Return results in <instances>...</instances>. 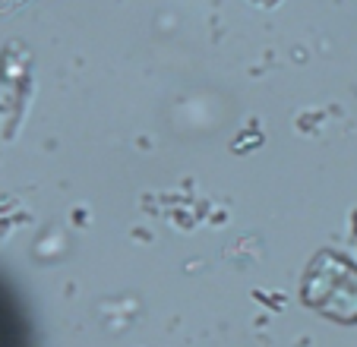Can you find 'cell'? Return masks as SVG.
<instances>
[{
    "label": "cell",
    "instance_id": "1",
    "mask_svg": "<svg viewBox=\"0 0 357 347\" xmlns=\"http://www.w3.org/2000/svg\"><path fill=\"white\" fill-rule=\"evenodd\" d=\"M0 347H22V328L13 307L0 297Z\"/></svg>",
    "mask_w": 357,
    "mask_h": 347
}]
</instances>
